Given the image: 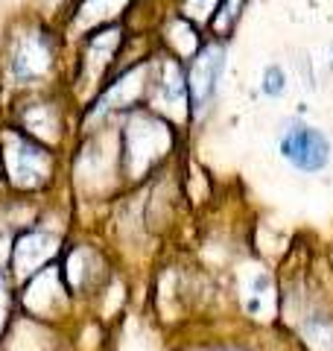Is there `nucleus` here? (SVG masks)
I'll list each match as a JSON object with an SVG mask.
<instances>
[{
  "label": "nucleus",
  "instance_id": "obj_3",
  "mask_svg": "<svg viewBox=\"0 0 333 351\" xmlns=\"http://www.w3.org/2000/svg\"><path fill=\"white\" fill-rule=\"evenodd\" d=\"M219 71H222V50L219 47H208L202 56L196 59L193 71H190V94H193L196 106H202L208 97L214 94Z\"/></svg>",
  "mask_w": 333,
  "mask_h": 351
},
{
  "label": "nucleus",
  "instance_id": "obj_4",
  "mask_svg": "<svg viewBox=\"0 0 333 351\" xmlns=\"http://www.w3.org/2000/svg\"><path fill=\"white\" fill-rule=\"evenodd\" d=\"M284 88H286V76L284 71L278 68V64H269L263 73V91L269 94V97H278V94H284Z\"/></svg>",
  "mask_w": 333,
  "mask_h": 351
},
{
  "label": "nucleus",
  "instance_id": "obj_1",
  "mask_svg": "<svg viewBox=\"0 0 333 351\" xmlns=\"http://www.w3.org/2000/svg\"><path fill=\"white\" fill-rule=\"evenodd\" d=\"M281 152L293 167L304 170V173H316L328 164L330 158V144L321 132L310 129V126H298L290 135L281 141Z\"/></svg>",
  "mask_w": 333,
  "mask_h": 351
},
{
  "label": "nucleus",
  "instance_id": "obj_2",
  "mask_svg": "<svg viewBox=\"0 0 333 351\" xmlns=\"http://www.w3.org/2000/svg\"><path fill=\"white\" fill-rule=\"evenodd\" d=\"M6 173L12 176L15 182L21 184H38L44 179V173H47V152H44L38 144H32L27 138H6Z\"/></svg>",
  "mask_w": 333,
  "mask_h": 351
}]
</instances>
